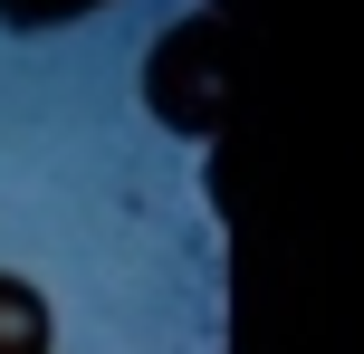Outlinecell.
I'll return each mask as SVG.
<instances>
[{
  "label": "cell",
  "mask_w": 364,
  "mask_h": 354,
  "mask_svg": "<svg viewBox=\"0 0 364 354\" xmlns=\"http://www.w3.org/2000/svg\"><path fill=\"white\" fill-rule=\"evenodd\" d=\"M58 326H48V297H38L29 278H10L0 268V354H48Z\"/></svg>",
  "instance_id": "cell-2"
},
{
  "label": "cell",
  "mask_w": 364,
  "mask_h": 354,
  "mask_svg": "<svg viewBox=\"0 0 364 354\" xmlns=\"http://www.w3.org/2000/svg\"><path fill=\"white\" fill-rule=\"evenodd\" d=\"M106 0H0V29H68V19H96Z\"/></svg>",
  "instance_id": "cell-3"
},
{
  "label": "cell",
  "mask_w": 364,
  "mask_h": 354,
  "mask_svg": "<svg viewBox=\"0 0 364 354\" xmlns=\"http://www.w3.org/2000/svg\"><path fill=\"white\" fill-rule=\"evenodd\" d=\"M144 106H154V125L182 134V144H211V134L230 125V19L192 10V19H173V29L154 38Z\"/></svg>",
  "instance_id": "cell-1"
}]
</instances>
